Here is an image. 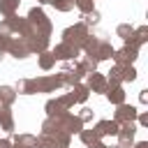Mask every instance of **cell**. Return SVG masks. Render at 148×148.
I'll use <instances>...</instances> for the list:
<instances>
[{"instance_id":"d4e9b609","label":"cell","mask_w":148,"mask_h":148,"mask_svg":"<svg viewBox=\"0 0 148 148\" xmlns=\"http://www.w3.org/2000/svg\"><path fill=\"white\" fill-rule=\"evenodd\" d=\"M35 148H60V146H58V141H56L53 136L42 134V136H37V146H35Z\"/></svg>"},{"instance_id":"ffe728a7","label":"cell","mask_w":148,"mask_h":148,"mask_svg":"<svg viewBox=\"0 0 148 148\" xmlns=\"http://www.w3.org/2000/svg\"><path fill=\"white\" fill-rule=\"evenodd\" d=\"M18 5H21V0H0V14L2 16H12V14H16Z\"/></svg>"},{"instance_id":"6da1fadb","label":"cell","mask_w":148,"mask_h":148,"mask_svg":"<svg viewBox=\"0 0 148 148\" xmlns=\"http://www.w3.org/2000/svg\"><path fill=\"white\" fill-rule=\"evenodd\" d=\"M88 35H90V30L79 21V23L67 25V28L62 30V44H69V46H74V49L81 51V46H83V42H86Z\"/></svg>"},{"instance_id":"5b68a950","label":"cell","mask_w":148,"mask_h":148,"mask_svg":"<svg viewBox=\"0 0 148 148\" xmlns=\"http://www.w3.org/2000/svg\"><path fill=\"white\" fill-rule=\"evenodd\" d=\"M7 53H12L14 58H28V56H32V53H30V49H28V42H25L21 35H16V37H9Z\"/></svg>"},{"instance_id":"277c9868","label":"cell","mask_w":148,"mask_h":148,"mask_svg":"<svg viewBox=\"0 0 148 148\" xmlns=\"http://www.w3.org/2000/svg\"><path fill=\"white\" fill-rule=\"evenodd\" d=\"M58 120H60V127H62V132H67V134H79L81 130H83V123L79 120V116H74V113H69V111H65V113H60L58 116Z\"/></svg>"},{"instance_id":"484cf974","label":"cell","mask_w":148,"mask_h":148,"mask_svg":"<svg viewBox=\"0 0 148 148\" xmlns=\"http://www.w3.org/2000/svg\"><path fill=\"white\" fill-rule=\"evenodd\" d=\"M81 23H83L86 28H90V25H97V23H99V12H97V9H92V12H88V14H83V18H81Z\"/></svg>"},{"instance_id":"7a4b0ae2","label":"cell","mask_w":148,"mask_h":148,"mask_svg":"<svg viewBox=\"0 0 148 148\" xmlns=\"http://www.w3.org/2000/svg\"><path fill=\"white\" fill-rule=\"evenodd\" d=\"M25 21H28L30 25H35L37 30L46 32V35H51V30H53V25H51V21H49V16L44 14V9H42V7H32V9L28 12Z\"/></svg>"},{"instance_id":"9a60e30c","label":"cell","mask_w":148,"mask_h":148,"mask_svg":"<svg viewBox=\"0 0 148 148\" xmlns=\"http://www.w3.org/2000/svg\"><path fill=\"white\" fill-rule=\"evenodd\" d=\"M37 65H39V69H42V72L53 69V65H56L53 53H51V51H42V53H37Z\"/></svg>"},{"instance_id":"4316f807","label":"cell","mask_w":148,"mask_h":148,"mask_svg":"<svg viewBox=\"0 0 148 148\" xmlns=\"http://www.w3.org/2000/svg\"><path fill=\"white\" fill-rule=\"evenodd\" d=\"M51 5L58 12H72L74 9V0H51Z\"/></svg>"},{"instance_id":"ac0fdd59","label":"cell","mask_w":148,"mask_h":148,"mask_svg":"<svg viewBox=\"0 0 148 148\" xmlns=\"http://www.w3.org/2000/svg\"><path fill=\"white\" fill-rule=\"evenodd\" d=\"M44 111H46V116H60V113H65L67 109L62 106L60 97H53V99H49V102L44 104Z\"/></svg>"},{"instance_id":"cb8c5ba5","label":"cell","mask_w":148,"mask_h":148,"mask_svg":"<svg viewBox=\"0 0 148 148\" xmlns=\"http://www.w3.org/2000/svg\"><path fill=\"white\" fill-rule=\"evenodd\" d=\"M116 35H118L123 42H127V39H132V35H134V28H132L130 23H120V25L116 28Z\"/></svg>"},{"instance_id":"8992f818","label":"cell","mask_w":148,"mask_h":148,"mask_svg":"<svg viewBox=\"0 0 148 148\" xmlns=\"http://www.w3.org/2000/svg\"><path fill=\"white\" fill-rule=\"evenodd\" d=\"M35 83H37V92H53V90H58L62 86L58 74H44V76L35 79Z\"/></svg>"},{"instance_id":"9c48e42d","label":"cell","mask_w":148,"mask_h":148,"mask_svg":"<svg viewBox=\"0 0 148 148\" xmlns=\"http://www.w3.org/2000/svg\"><path fill=\"white\" fill-rule=\"evenodd\" d=\"M53 53V58L56 60H72V58H76L79 56V49H74V46H69V44H56V49L51 51Z\"/></svg>"},{"instance_id":"f35d334b","label":"cell","mask_w":148,"mask_h":148,"mask_svg":"<svg viewBox=\"0 0 148 148\" xmlns=\"http://www.w3.org/2000/svg\"><path fill=\"white\" fill-rule=\"evenodd\" d=\"M0 60H2V53H0Z\"/></svg>"},{"instance_id":"83f0119b","label":"cell","mask_w":148,"mask_h":148,"mask_svg":"<svg viewBox=\"0 0 148 148\" xmlns=\"http://www.w3.org/2000/svg\"><path fill=\"white\" fill-rule=\"evenodd\" d=\"M74 7H79L81 14H88L95 9V0H74Z\"/></svg>"},{"instance_id":"7c38bea8","label":"cell","mask_w":148,"mask_h":148,"mask_svg":"<svg viewBox=\"0 0 148 148\" xmlns=\"http://www.w3.org/2000/svg\"><path fill=\"white\" fill-rule=\"evenodd\" d=\"M14 90H16V95H35L37 92V83H35V79H21L14 86Z\"/></svg>"},{"instance_id":"d6986e66","label":"cell","mask_w":148,"mask_h":148,"mask_svg":"<svg viewBox=\"0 0 148 148\" xmlns=\"http://www.w3.org/2000/svg\"><path fill=\"white\" fill-rule=\"evenodd\" d=\"M72 97H74V102H76V104H83V102L90 97V90H88V86H83V83H76V86H72Z\"/></svg>"},{"instance_id":"f1b7e54d","label":"cell","mask_w":148,"mask_h":148,"mask_svg":"<svg viewBox=\"0 0 148 148\" xmlns=\"http://www.w3.org/2000/svg\"><path fill=\"white\" fill-rule=\"evenodd\" d=\"M120 79H123V83H127V81H134L136 79V69L130 65V67H123V74H120Z\"/></svg>"},{"instance_id":"e0dca14e","label":"cell","mask_w":148,"mask_h":148,"mask_svg":"<svg viewBox=\"0 0 148 148\" xmlns=\"http://www.w3.org/2000/svg\"><path fill=\"white\" fill-rule=\"evenodd\" d=\"M16 99L14 86H0V106H12Z\"/></svg>"},{"instance_id":"5bb4252c","label":"cell","mask_w":148,"mask_h":148,"mask_svg":"<svg viewBox=\"0 0 148 148\" xmlns=\"http://www.w3.org/2000/svg\"><path fill=\"white\" fill-rule=\"evenodd\" d=\"M14 146H16V148H35V146H37V136H35V134H28V132L16 134V136H14Z\"/></svg>"},{"instance_id":"8fae6325","label":"cell","mask_w":148,"mask_h":148,"mask_svg":"<svg viewBox=\"0 0 148 148\" xmlns=\"http://www.w3.org/2000/svg\"><path fill=\"white\" fill-rule=\"evenodd\" d=\"M113 46L109 44V39H102L99 44H97V49H95V53H92V58H97V60H109L111 56H113Z\"/></svg>"},{"instance_id":"2e32d148","label":"cell","mask_w":148,"mask_h":148,"mask_svg":"<svg viewBox=\"0 0 148 148\" xmlns=\"http://www.w3.org/2000/svg\"><path fill=\"white\" fill-rule=\"evenodd\" d=\"M106 99L111 102V104H125V90H123V86H116V88H106Z\"/></svg>"},{"instance_id":"1f68e13d","label":"cell","mask_w":148,"mask_h":148,"mask_svg":"<svg viewBox=\"0 0 148 148\" xmlns=\"http://www.w3.org/2000/svg\"><path fill=\"white\" fill-rule=\"evenodd\" d=\"M7 44H9V35H2L0 32V53L7 51Z\"/></svg>"},{"instance_id":"7402d4cb","label":"cell","mask_w":148,"mask_h":148,"mask_svg":"<svg viewBox=\"0 0 148 148\" xmlns=\"http://www.w3.org/2000/svg\"><path fill=\"white\" fill-rule=\"evenodd\" d=\"M79 65H81V67H83V69H86V74H90V72H97V65H99V60H97V58H92V56H88V53H86V56H83V60H81V62H79Z\"/></svg>"},{"instance_id":"8d00e7d4","label":"cell","mask_w":148,"mask_h":148,"mask_svg":"<svg viewBox=\"0 0 148 148\" xmlns=\"http://www.w3.org/2000/svg\"><path fill=\"white\" fill-rule=\"evenodd\" d=\"M132 148H148V141H136Z\"/></svg>"},{"instance_id":"d590c367","label":"cell","mask_w":148,"mask_h":148,"mask_svg":"<svg viewBox=\"0 0 148 148\" xmlns=\"http://www.w3.org/2000/svg\"><path fill=\"white\" fill-rule=\"evenodd\" d=\"M90 148H109V146H106V143H104V141H102V139H99V141H95V143H92V146H90Z\"/></svg>"},{"instance_id":"44dd1931","label":"cell","mask_w":148,"mask_h":148,"mask_svg":"<svg viewBox=\"0 0 148 148\" xmlns=\"http://www.w3.org/2000/svg\"><path fill=\"white\" fill-rule=\"evenodd\" d=\"M132 39L136 42V46L141 49L146 42H148V28L146 25H139V28H134V35H132Z\"/></svg>"},{"instance_id":"4dcf8cb0","label":"cell","mask_w":148,"mask_h":148,"mask_svg":"<svg viewBox=\"0 0 148 148\" xmlns=\"http://www.w3.org/2000/svg\"><path fill=\"white\" fill-rule=\"evenodd\" d=\"M60 102H62V106H65L67 111H69V109L76 104V102H74V97H72V92H67V95H60Z\"/></svg>"},{"instance_id":"3957f363","label":"cell","mask_w":148,"mask_h":148,"mask_svg":"<svg viewBox=\"0 0 148 148\" xmlns=\"http://www.w3.org/2000/svg\"><path fill=\"white\" fill-rule=\"evenodd\" d=\"M118 148H132L134 146V136H136V125L134 123H123L118 127Z\"/></svg>"},{"instance_id":"ba28073f","label":"cell","mask_w":148,"mask_h":148,"mask_svg":"<svg viewBox=\"0 0 148 148\" xmlns=\"http://www.w3.org/2000/svg\"><path fill=\"white\" fill-rule=\"evenodd\" d=\"M88 90H92V92H106V76L104 74H99V72H90L88 74Z\"/></svg>"},{"instance_id":"ab89813d","label":"cell","mask_w":148,"mask_h":148,"mask_svg":"<svg viewBox=\"0 0 148 148\" xmlns=\"http://www.w3.org/2000/svg\"><path fill=\"white\" fill-rule=\"evenodd\" d=\"M14 148H16V146H14Z\"/></svg>"},{"instance_id":"603a6c76","label":"cell","mask_w":148,"mask_h":148,"mask_svg":"<svg viewBox=\"0 0 148 148\" xmlns=\"http://www.w3.org/2000/svg\"><path fill=\"white\" fill-rule=\"evenodd\" d=\"M79 136H81V141H83L88 148H90L95 141H99V136H97V132H95L92 127H90V130H81V132H79Z\"/></svg>"},{"instance_id":"60d3db41","label":"cell","mask_w":148,"mask_h":148,"mask_svg":"<svg viewBox=\"0 0 148 148\" xmlns=\"http://www.w3.org/2000/svg\"><path fill=\"white\" fill-rule=\"evenodd\" d=\"M67 148H69V146H67Z\"/></svg>"},{"instance_id":"4fadbf2b","label":"cell","mask_w":148,"mask_h":148,"mask_svg":"<svg viewBox=\"0 0 148 148\" xmlns=\"http://www.w3.org/2000/svg\"><path fill=\"white\" fill-rule=\"evenodd\" d=\"M58 79H60V83H62V86H69V88H72V86H76V83L81 81V79L74 74V69H72L69 65H65V67H62V72L58 74Z\"/></svg>"},{"instance_id":"f546056e","label":"cell","mask_w":148,"mask_h":148,"mask_svg":"<svg viewBox=\"0 0 148 148\" xmlns=\"http://www.w3.org/2000/svg\"><path fill=\"white\" fill-rule=\"evenodd\" d=\"M92 116H95V111H92V109H88V106H83V109H81V113H79V120H81V123H90V120H92Z\"/></svg>"},{"instance_id":"836d02e7","label":"cell","mask_w":148,"mask_h":148,"mask_svg":"<svg viewBox=\"0 0 148 148\" xmlns=\"http://www.w3.org/2000/svg\"><path fill=\"white\" fill-rule=\"evenodd\" d=\"M139 102H141V104L148 102V90H141V92H139Z\"/></svg>"},{"instance_id":"e575fe53","label":"cell","mask_w":148,"mask_h":148,"mask_svg":"<svg viewBox=\"0 0 148 148\" xmlns=\"http://www.w3.org/2000/svg\"><path fill=\"white\" fill-rule=\"evenodd\" d=\"M0 148H12V141L9 139H0Z\"/></svg>"},{"instance_id":"52a82bcc","label":"cell","mask_w":148,"mask_h":148,"mask_svg":"<svg viewBox=\"0 0 148 148\" xmlns=\"http://www.w3.org/2000/svg\"><path fill=\"white\" fill-rule=\"evenodd\" d=\"M136 109L132 106V104H118L116 106V113H113V120L118 123V125H123V123H134L136 120Z\"/></svg>"},{"instance_id":"30bf717a","label":"cell","mask_w":148,"mask_h":148,"mask_svg":"<svg viewBox=\"0 0 148 148\" xmlns=\"http://www.w3.org/2000/svg\"><path fill=\"white\" fill-rule=\"evenodd\" d=\"M118 127H120V125H118L116 120H99L92 130H95L97 136L102 139V136H116V134H118Z\"/></svg>"},{"instance_id":"74e56055","label":"cell","mask_w":148,"mask_h":148,"mask_svg":"<svg viewBox=\"0 0 148 148\" xmlns=\"http://www.w3.org/2000/svg\"><path fill=\"white\" fill-rule=\"evenodd\" d=\"M39 5H51V0H37Z\"/></svg>"},{"instance_id":"d6a6232c","label":"cell","mask_w":148,"mask_h":148,"mask_svg":"<svg viewBox=\"0 0 148 148\" xmlns=\"http://www.w3.org/2000/svg\"><path fill=\"white\" fill-rule=\"evenodd\" d=\"M136 120L141 127H148V113H136Z\"/></svg>"}]
</instances>
